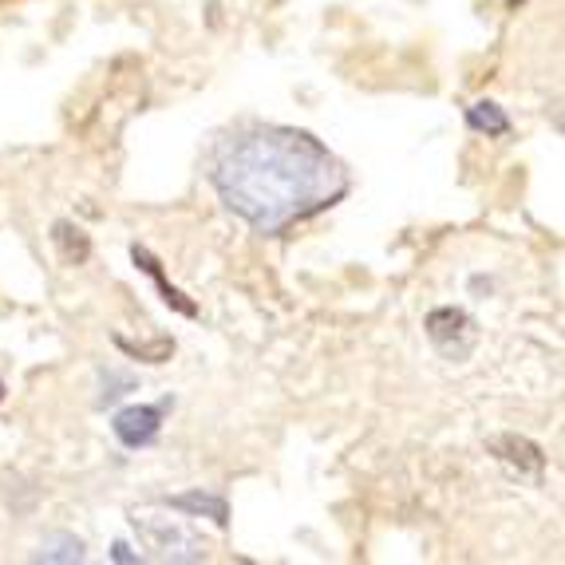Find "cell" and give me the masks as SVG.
I'll list each match as a JSON object with an SVG mask.
<instances>
[{
  "label": "cell",
  "instance_id": "cell-12",
  "mask_svg": "<svg viewBox=\"0 0 565 565\" xmlns=\"http://www.w3.org/2000/svg\"><path fill=\"white\" fill-rule=\"evenodd\" d=\"M115 562H139V554H131V546H122V542H119V546H115Z\"/></svg>",
  "mask_w": 565,
  "mask_h": 565
},
{
  "label": "cell",
  "instance_id": "cell-4",
  "mask_svg": "<svg viewBox=\"0 0 565 565\" xmlns=\"http://www.w3.org/2000/svg\"><path fill=\"white\" fill-rule=\"evenodd\" d=\"M167 399L162 404H131L122 407L119 415L111 419V431L122 447H147L159 439L162 431V412H167Z\"/></svg>",
  "mask_w": 565,
  "mask_h": 565
},
{
  "label": "cell",
  "instance_id": "cell-13",
  "mask_svg": "<svg viewBox=\"0 0 565 565\" xmlns=\"http://www.w3.org/2000/svg\"><path fill=\"white\" fill-rule=\"evenodd\" d=\"M0 399H4V380H0Z\"/></svg>",
  "mask_w": 565,
  "mask_h": 565
},
{
  "label": "cell",
  "instance_id": "cell-9",
  "mask_svg": "<svg viewBox=\"0 0 565 565\" xmlns=\"http://www.w3.org/2000/svg\"><path fill=\"white\" fill-rule=\"evenodd\" d=\"M467 122H471V131H482V135H510L507 111H502L499 104H490V99L467 107Z\"/></svg>",
  "mask_w": 565,
  "mask_h": 565
},
{
  "label": "cell",
  "instance_id": "cell-14",
  "mask_svg": "<svg viewBox=\"0 0 565 565\" xmlns=\"http://www.w3.org/2000/svg\"><path fill=\"white\" fill-rule=\"evenodd\" d=\"M510 4H519V0H510Z\"/></svg>",
  "mask_w": 565,
  "mask_h": 565
},
{
  "label": "cell",
  "instance_id": "cell-10",
  "mask_svg": "<svg viewBox=\"0 0 565 565\" xmlns=\"http://www.w3.org/2000/svg\"><path fill=\"white\" fill-rule=\"evenodd\" d=\"M56 245H60V254H64V262L67 265H79V262H87V254H92V245H87V237H84V230H76V226H67V222H56Z\"/></svg>",
  "mask_w": 565,
  "mask_h": 565
},
{
  "label": "cell",
  "instance_id": "cell-8",
  "mask_svg": "<svg viewBox=\"0 0 565 565\" xmlns=\"http://www.w3.org/2000/svg\"><path fill=\"white\" fill-rule=\"evenodd\" d=\"M170 507L182 510V514H210L217 526H226L230 522V507H226L222 494H202V490H194V494H179V499H170Z\"/></svg>",
  "mask_w": 565,
  "mask_h": 565
},
{
  "label": "cell",
  "instance_id": "cell-11",
  "mask_svg": "<svg viewBox=\"0 0 565 565\" xmlns=\"http://www.w3.org/2000/svg\"><path fill=\"white\" fill-rule=\"evenodd\" d=\"M99 384H104V392H99V407L115 404L119 396L135 392V380L131 376H119V372H104V376H99Z\"/></svg>",
  "mask_w": 565,
  "mask_h": 565
},
{
  "label": "cell",
  "instance_id": "cell-6",
  "mask_svg": "<svg viewBox=\"0 0 565 565\" xmlns=\"http://www.w3.org/2000/svg\"><path fill=\"white\" fill-rule=\"evenodd\" d=\"M131 257H135V265H139L142 274H151V277H154V285H159V292H162V301H167L170 309H179L182 317H199V305H194V301H186V297H182V292L174 289V285L167 281V277H162V265L154 262V257L147 254V249H142V245H135V249H131Z\"/></svg>",
  "mask_w": 565,
  "mask_h": 565
},
{
  "label": "cell",
  "instance_id": "cell-2",
  "mask_svg": "<svg viewBox=\"0 0 565 565\" xmlns=\"http://www.w3.org/2000/svg\"><path fill=\"white\" fill-rule=\"evenodd\" d=\"M131 526L139 530L142 546L154 550L159 562H206V542H202L179 510L170 507H135Z\"/></svg>",
  "mask_w": 565,
  "mask_h": 565
},
{
  "label": "cell",
  "instance_id": "cell-3",
  "mask_svg": "<svg viewBox=\"0 0 565 565\" xmlns=\"http://www.w3.org/2000/svg\"><path fill=\"white\" fill-rule=\"evenodd\" d=\"M427 337H431V344L444 352V356L462 360L475 349V321L462 309L447 305V309H435L431 317H427Z\"/></svg>",
  "mask_w": 565,
  "mask_h": 565
},
{
  "label": "cell",
  "instance_id": "cell-1",
  "mask_svg": "<svg viewBox=\"0 0 565 565\" xmlns=\"http://www.w3.org/2000/svg\"><path fill=\"white\" fill-rule=\"evenodd\" d=\"M214 186L257 234H285L305 217L337 206L349 190V174L309 131L262 127L226 147L214 167Z\"/></svg>",
  "mask_w": 565,
  "mask_h": 565
},
{
  "label": "cell",
  "instance_id": "cell-5",
  "mask_svg": "<svg viewBox=\"0 0 565 565\" xmlns=\"http://www.w3.org/2000/svg\"><path fill=\"white\" fill-rule=\"evenodd\" d=\"M490 451H494V459H502L519 475H530V479H537L542 467H546L542 451H537L530 439H522V435H494V439H490Z\"/></svg>",
  "mask_w": 565,
  "mask_h": 565
},
{
  "label": "cell",
  "instance_id": "cell-7",
  "mask_svg": "<svg viewBox=\"0 0 565 565\" xmlns=\"http://www.w3.org/2000/svg\"><path fill=\"white\" fill-rule=\"evenodd\" d=\"M36 562H56V565H76V562H84V542H79L76 534H47L44 542H40V550L36 554Z\"/></svg>",
  "mask_w": 565,
  "mask_h": 565
}]
</instances>
